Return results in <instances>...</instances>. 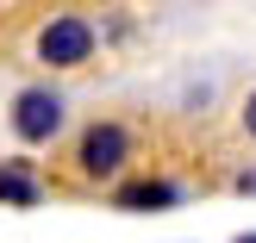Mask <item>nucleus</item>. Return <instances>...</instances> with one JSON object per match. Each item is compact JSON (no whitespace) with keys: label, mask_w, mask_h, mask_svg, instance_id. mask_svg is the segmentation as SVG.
Segmentation results:
<instances>
[{"label":"nucleus","mask_w":256,"mask_h":243,"mask_svg":"<svg viewBox=\"0 0 256 243\" xmlns=\"http://www.w3.org/2000/svg\"><path fill=\"white\" fill-rule=\"evenodd\" d=\"M88 50H94V25L75 19V12H62V19L44 25V37H38V56L56 62V69H75V62H88Z\"/></svg>","instance_id":"1"},{"label":"nucleus","mask_w":256,"mask_h":243,"mask_svg":"<svg viewBox=\"0 0 256 243\" xmlns=\"http://www.w3.org/2000/svg\"><path fill=\"white\" fill-rule=\"evenodd\" d=\"M182 200V187H169V181H132V187H119V212H144V206H175Z\"/></svg>","instance_id":"4"},{"label":"nucleus","mask_w":256,"mask_h":243,"mask_svg":"<svg viewBox=\"0 0 256 243\" xmlns=\"http://www.w3.org/2000/svg\"><path fill=\"white\" fill-rule=\"evenodd\" d=\"M56 125H62V100L50 87H25L19 106H12V131L25 144H44V137H56Z\"/></svg>","instance_id":"2"},{"label":"nucleus","mask_w":256,"mask_h":243,"mask_svg":"<svg viewBox=\"0 0 256 243\" xmlns=\"http://www.w3.org/2000/svg\"><path fill=\"white\" fill-rule=\"evenodd\" d=\"M244 243H256V237H244Z\"/></svg>","instance_id":"8"},{"label":"nucleus","mask_w":256,"mask_h":243,"mask_svg":"<svg viewBox=\"0 0 256 243\" xmlns=\"http://www.w3.org/2000/svg\"><path fill=\"white\" fill-rule=\"evenodd\" d=\"M125 162V131L119 125H88V137H82V169L88 175H112Z\"/></svg>","instance_id":"3"},{"label":"nucleus","mask_w":256,"mask_h":243,"mask_svg":"<svg viewBox=\"0 0 256 243\" xmlns=\"http://www.w3.org/2000/svg\"><path fill=\"white\" fill-rule=\"evenodd\" d=\"M0 200H6V206H32V200H38V181L25 169H0Z\"/></svg>","instance_id":"5"},{"label":"nucleus","mask_w":256,"mask_h":243,"mask_svg":"<svg viewBox=\"0 0 256 243\" xmlns=\"http://www.w3.org/2000/svg\"><path fill=\"white\" fill-rule=\"evenodd\" d=\"M244 125H250V137H256V94H250V106H244Z\"/></svg>","instance_id":"6"},{"label":"nucleus","mask_w":256,"mask_h":243,"mask_svg":"<svg viewBox=\"0 0 256 243\" xmlns=\"http://www.w3.org/2000/svg\"><path fill=\"white\" fill-rule=\"evenodd\" d=\"M238 187H244V194H256V175H238Z\"/></svg>","instance_id":"7"}]
</instances>
